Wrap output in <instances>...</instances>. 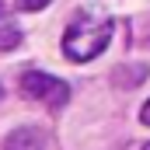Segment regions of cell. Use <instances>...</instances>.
<instances>
[{
    "label": "cell",
    "mask_w": 150,
    "mask_h": 150,
    "mask_svg": "<svg viewBox=\"0 0 150 150\" xmlns=\"http://www.w3.org/2000/svg\"><path fill=\"white\" fill-rule=\"evenodd\" d=\"M112 32H115L112 18L77 14L74 21L67 25V32H63V52H67V59H74V63H87V59L101 56L105 45L112 42Z\"/></svg>",
    "instance_id": "1"
},
{
    "label": "cell",
    "mask_w": 150,
    "mask_h": 150,
    "mask_svg": "<svg viewBox=\"0 0 150 150\" xmlns=\"http://www.w3.org/2000/svg\"><path fill=\"white\" fill-rule=\"evenodd\" d=\"M21 91H25L32 101H42V105H49V108H59V105L70 101L67 80H59V77H52V74H42V70H25V74H21Z\"/></svg>",
    "instance_id": "2"
},
{
    "label": "cell",
    "mask_w": 150,
    "mask_h": 150,
    "mask_svg": "<svg viewBox=\"0 0 150 150\" xmlns=\"http://www.w3.org/2000/svg\"><path fill=\"white\" fill-rule=\"evenodd\" d=\"M4 150H45V129H38V126H21V129H14V133L4 140Z\"/></svg>",
    "instance_id": "3"
},
{
    "label": "cell",
    "mask_w": 150,
    "mask_h": 150,
    "mask_svg": "<svg viewBox=\"0 0 150 150\" xmlns=\"http://www.w3.org/2000/svg\"><path fill=\"white\" fill-rule=\"evenodd\" d=\"M143 80H147V67H143V63H122L112 74L115 87H136V84H143Z\"/></svg>",
    "instance_id": "4"
},
{
    "label": "cell",
    "mask_w": 150,
    "mask_h": 150,
    "mask_svg": "<svg viewBox=\"0 0 150 150\" xmlns=\"http://www.w3.org/2000/svg\"><path fill=\"white\" fill-rule=\"evenodd\" d=\"M21 42V32H18V25L7 18V14H0V49H14Z\"/></svg>",
    "instance_id": "5"
},
{
    "label": "cell",
    "mask_w": 150,
    "mask_h": 150,
    "mask_svg": "<svg viewBox=\"0 0 150 150\" xmlns=\"http://www.w3.org/2000/svg\"><path fill=\"white\" fill-rule=\"evenodd\" d=\"M14 4H18V11H28L32 14V11H42L49 0H14Z\"/></svg>",
    "instance_id": "6"
},
{
    "label": "cell",
    "mask_w": 150,
    "mask_h": 150,
    "mask_svg": "<svg viewBox=\"0 0 150 150\" xmlns=\"http://www.w3.org/2000/svg\"><path fill=\"white\" fill-rule=\"evenodd\" d=\"M140 122L150 126V101H143V108H140Z\"/></svg>",
    "instance_id": "7"
},
{
    "label": "cell",
    "mask_w": 150,
    "mask_h": 150,
    "mask_svg": "<svg viewBox=\"0 0 150 150\" xmlns=\"http://www.w3.org/2000/svg\"><path fill=\"white\" fill-rule=\"evenodd\" d=\"M140 150H150V143H143V147H140Z\"/></svg>",
    "instance_id": "8"
}]
</instances>
